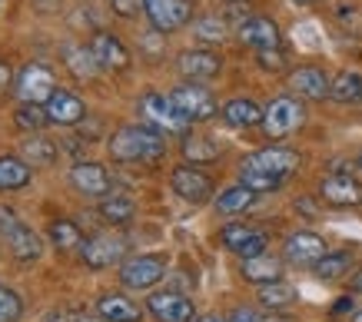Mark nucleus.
Segmentation results:
<instances>
[{
  "instance_id": "1",
  "label": "nucleus",
  "mask_w": 362,
  "mask_h": 322,
  "mask_svg": "<svg viewBox=\"0 0 362 322\" xmlns=\"http://www.w3.org/2000/svg\"><path fill=\"white\" fill-rule=\"evenodd\" d=\"M163 133L146 123H127L110 136V156L120 163H156V160H163Z\"/></svg>"
},
{
  "instance_id": "2",
  "label": "nucleus",
  "mask_w": 362,
  "mask_h": 322,
  "mask_svg": "<svg viewBox=\"0 0 362 322\" xmlns=\"http://www.w3.org/2000/svg\"><path fill=\"white\" fill-rule=\"evenodd\" d=\"M140 113L146 126H153L160 133H187L189 130V120L183 113L176 110V103L170 100V93H146L140 100Z\"/></svg>"
},
{
  "instance_id": "3",
  "label": "nucleus",
  "mask_w": 362,
  "mask_h": 322,
  "mask_svg": "<svg viewBox=\"0 0 362 322\" xmlns=\"http://www.w3.org/2000/svg\"><path fill=\"white\" fill-rule=\"evenodd\" d=\"M303 120H306V107L296 97H276L263 110V130L273 140H283V136L296 133L299 126H303Z\"/></svg>"
},
{
  "instance_id": "4",
  "label": "nucleus",
  "mask_w": 362,
  "mask_h": 322,
  "mask_svg": "<svg viewBox=\"0 0 362 322\" xmlns=\"http://www.w3.org/2000/svg\"><path fill=\"white\" fill-rule=\"evenodd\" d=\"M240 167H250V169H256V173H266V177L286 183V179L299 169V153L289 150V146H266V150L250 153Z\"/></svg>"
},
{
  "instance_id": "5",
  "label": "nucleus",
  "mask_w": 362,
  "mask_h": 322,
  "mask_svg": "<svg viewBox=\"0 0 362 322\" xmlns=\"http://www.w3.org/2000/svg\"><path fill=\"white\" fill-rule=\"evenodd\" d=\"M170 100L176 103V110L183 113L189 123H199V120H213L216 117V97L209 93L203 83H180V87L170 93Z\"/></svg>"
},
{
  "instance_id": "6",
  "label": "nucleus",
  "mask_w": 362,
  "mask_h": 322,
  "mask_svg": "<svg viewBox=\"0 0 362 322\" xmlns=\"http://www.w3.org/2000/svg\"><path fill=\"white\" fill-rule=\"evenodd\" d=\"M57 77L54 70L44 64H27L17 77V97L21 103H33V107H47V100L57 93Z\"/></svg>"
},
{
  "instance_id": "7",
  "label": "nucleus",
  "mask_w": 362,
  "mask_h": 322,
  "mask_svg": "<svg viewBox=\"0 0 362 322\" xmlns=\"http://www.w3.org/2000/svg\"><path fill=\"white\" fill-rule=\"evenodd\" d=\"M80 256L90 269H110L117 263H127V239L117 233H100V236H90L83 239L80 246Z\"/></svg>"
},
{
  "instance_id": "8",
  "label": "nucleus",
  "mask_w": 362,
  "mask_h": 322,
  "mask_svg": "<svg viewBox=\"0 0 362 322\" xmlns=\"http://www.w3.org/2000/svg\"><path fill=\"white\" fill-rule=\"evenodd\" d=\"M143 13L156 34H173L189 23L193 7H189V0H143Z\"/></svg>"
},
{
  "instance_id": "9",
  "label": "nucleus",
  "mask_w": 362,
  "mask_h": 322,
  "mask_svg": "<svg viewBox=\"0 0 362 322\" xmlns=\"http://www.w3.org/2000/svg\"><path fill=\"white\" fill-rule=\"evenodd\" d=\"M166 276V263L163 256H130L127 263L120 266V282L127 289H153L156 282H163Z\"/></svg>"
},
{
  "instance_id": "10",
  "label": "nucleus",
  "mask_w": 362,
  "mask_h": 322,
  "mask_svg": "<svg viewBox=\"0 0 362 322\" xmlns=\"http://www.w3.org/2000/svg\"><path fill=\"white\" fill-rule=\"evenodd\" d=\"M220 243L230 249L233 256H240V259H256V256L266 253V239L263 229H256V226H246V222H226L220 233Z\"/></svg>"
},
{
  "instance_id": "11",
  "label": "nucleus",
  "mask_w": 362,
  "mask_h": 322,
  "mask_svg": "<svg viewBox=\"0 0 362 322\" xmlns=\"http://www.w3.org/2000/svg\"><path fill=\"white\" fill-rule=\"evenodd\" d=\"M0 229H4V243H7V249H11L13 259H21V263L40 259L44 243H40V236L33 233L27 222L13 220V216H4V220H0Z\"/></svg>"
},
{
  "instance_id": "12",
  "label": "nucleus",
  "mask_w": 362,
  "mask_h": 322,
  "mask_svg": "<svg viewBox=\"0 0 362 322\" xmlns=\"http://www.w3.org/2000/svg\"><path fill=\"white\" fill-rule=\"evenodd\" d=\"M146 309L156 322H193L197 319V309H193V299L183 296V292H173V289H163V292H150L146 296Z\"/></svg>"
},
{
  "instance_id": "13",
  "label": "nucleus",
  "mask_w": 362,
  "mask_h": 322,
  "mask_svg": "<svg viewBox=\"0 0 362 322\" xmlns=\"http://www.w3.org/2000/svg\"><path fill=\"white\" fill-rule=\"evenodd\" d=\"M329 253V246H326V239L319 233H309V229H299V233H293L289 239H286L283 246V256L286 263H293V266H316L322 256Z\"/></svg>"
},
{
  "instance_id": "14",
  "label": "nucleus",
  "mask_w": 362,
  "mask_h": 322,
  "mask_svg": "<svg viewBox=\"0 0 362 322\" xmlns=\"http://www.w3.org/2000/svg\"><path fill=\"white\" fill-rule=\"evenodd\" d=\"M170 186H173L180 200L193 203V206H199V203H206L213 196V179L206 173H199L197 167H176L170 173Z\"/></svg>"
},
{
  "instance_id": "15",
  "label": "nucleus",
  "mask_w": 362,
  "mask_h": 322,
  "mask_svg": "<svg viewBox=\"0 0 362 322\" xmlns=\"http://www.w3.org/2000/svg\"><path fill=\"white\" fill-rule=\"evenodd\" d=\"M240 40L246 47H252L256 54H263V50H279V44H283V34H279V27H276V20H269V17H246V20L240 23Z\"/></svg>"
},
{
  "instance_id": "16",
  "label": "nucleus",
  "mask_w": 362,
  "mask_h": 322,
  "mask_svg": "<svg viewBox=\"0 0 362 322\" xmlns=\"http://www.w3.org/2000/svg\"><path fill=\"white\" fill-rule=\"evenodd\" d=\"M319 196L329 203V206H339V210H346V206H359L362 203V183L356 177H349V173H332V177H326L322 183H319Z\"/></svg>"
},
{
  "instance_id": "17",
  "label": "nucleus",
  "mask_w": 362,
  "mask_h": 322,
  "mask_svg": "<svg viewBox=\"0 0 362 322\" xmlns=\"http://www.w3.org/2000/svg\"><path fill=\"white\" fill-rule=\"evenodd\" d=\"M70 186L77 189V193H83V196H110V173L100 167V163H90V160H83V163H77V167L70 169Z\"/></svg>"
},
{
  "instance_id": "18",
  "label": "nucleus",
  "mask_w": 362,
  "mask_h": 322,
  "mask_svg": "<svg viewBox=\"0 0 362 322\" xmlns=\"http://www.w3.org/2000/svg\"><path fill=\"white\" fill-rule=\"evenodd\" d=\"M332 80L326 77V70L319 67H296L289 73V90L303 97V100H326L329 97Z\"/></svg>"
},
{
  "instance_id": "19",
  "label": "nucleus",
  "mask_w": 362,
  "mask_h": 322,
  "mask_svg": "<svg viewBox=\"0 0 362 322\" xmlns=\"http://www.w3.org/2000/svg\"><path fill=\"white\" fill-rule=\"evenodd\" d=\"M176 67H180V73L187 80L199 83V80L216 77L223 70V60H220V54H213V50H183L180 60H176Z\"/></svg>"
},
{
  "instance_id": "20",
  "label": "nucleus",
  "mask_w": 362,
  "mask_h": 322,
  "mask_svg": "<svg viewBox=\"0 0 362 322\" xmlns=\"http://www.w3.org/2000/svg\"><path fill=\"white\" fill-rule=\"evenodd\" d=\"M90 54H93L100 70H127L130 67V50H127L113 34H93Z\"/></svg>"
},
{
  "instance_id": "21",
  "label": "nucleus",
  "mask_w": 362,
  "mask_h": 322,
  "mask_svg": "<svg viewBox=\"0 0 362 322\" xmlns=\"http://www.w3.org/2000/svg\"><path fill=\"white\" fill-rule=\"evenodd\" d=\"M44 110H47V120L57 123V126H74V123H80L87 117L83 100H80L77 93H70V90H57L54 97L47 100Z\"/></svg>"
},
{
  "instance_id": "22",
  "label": "nucleus",
  "mask_w": 362,
  "mask_h": 322,
  "mask_svg": "<svg viewBox=\"0 0 362 322\" xmlns=\"http://www.w3.org/2000/svg\"><path fill=\"white\" fill-rule=\"evenodd\" d=\"M97 316L103 322H140V306L127 299L123 292H103L97 299Z\"/></svg>"
},
{
  "instance_id": "23",
  "label": "nucleus",
  "mask_w": 362,
  "mask_h": 322,
  "mask_svg": "<svg viewBox=\"0 0 362 322\" xmlns=\"http://www.w3.org/2000/svg\"><path fill=\"white\" fill-rule=\"evenodd\" d=\"M240 276L246 279V282H252V286H269V282H279V279H283V263L269 253L256 256V259H243Z\"/></svg>"
},
{
  "instance_id": "24",
  "label": "nucleus",
  "mask_w": 362,
  "mask_h": 322,
  "mask_svg": "<svg viewBox=\"0 0 362 322\" xmlns=\"http://www.w3.org/2000/svg\"><path fill=\"white\" fill-rule=\"evenodd\" d=\"M223 120L236 126V130H250V126H259L263 123V107L250 97H236V100L223 103Z\"/></svg>"
},
{
  "instance_id": "25",
  "label": "nucleus",
  "mask_w": 362,
  "mask_h": 322,
  "mask_svg": "<svg viewBox=\"0 0 362 322\" xmlns=\"http://www.w3.org/2000/svg\"><path fill=\"white\" fill-rule=\"evenodd\" d=\"M33 167L23 160V156L4 153L0 156V193H11V189H23L30 183Z\"/></svg>"
},
{
  "instance_id": "26",
  "label": "nucleus",
  "mask_w": 362,
  "mask_h": 322,
  "mask_svg": "<svg viewBox=\"0 0 362 322\" xmlns=\"http://www.w3.org/2000/svg\"><path fill=\"white\" fill-rule=\"evenodd\" d=\"M329 97L336 103H362V73H356V70L336 73L329 87Z\"/></svg>"
},
{
  "instance_id": "27",
  "label": "nucleus",
  "mask_w": 362,
  "mask_h": 322,
  "mask_svg": "<svg viewBox=\"0 0 362 322\" xmlns=\"http://www.w3.org/2000/svg\"><path fill=\"white\" fill-rule=\"evenodd\" d=\"M256 203V193L252 189H246L243 183H236V186L223 189L220 196H216V210L223 213V216H240V213H246Z\"/></svg>"
},
{
  "instance_id": "28",
  "label": "nucleus",
  "mask_w": 362,
  "mask_h": 322,
  "mask_svg": "<svg viewBox=\"0 0 362 322\" xmlns=\"http://www.w3.org/2000/svg\"><path fill=\"white\" fill-rule=\"evenodd\" d=\"M100 216L110 222V226H123V222H130L136 216V203L130 196H103L100 200Z\"/></svg>"
},
{
  "instance_id": "29",
  "label": "nucleus",
  "mask_w": 362,
  "mask_h": 322,
  "mask_svg": "<svg viewBox=\"0 0 362 322\" xmlns=\"http://www.w3.org/2000/svg\"><path fill=\"white\" fill-rule=\"evenodd\" d=\"M47 236H50V243L57 249H80L83 246V233H80V226L74 220H54Z\"/></svg>"
},
{
  "instance_id": "30",
  "label": "nucleus",
  "mask_w": 362,
  "mask_h": 322,
  "mask_svg": "<svg viewBox=\"0 0 362 322\" xmlns=\"http://www.w3.org/2000/svg\"><path fill=\"white\" fill-rule=\"evenodd\" d=\"M183 156L189 160V167L193 163H213L216 156H220V146L213 143V140H206V136H193V133H187L183 136Z\"/></svg>"
},
{
  "instance_id": "31",
  "label": "nucleus",
  "mask_w": 362,
  "mask_h": 322,
  "mask_svg": "<svg viewBox=\"0 0 362 322\" xmlns=\"http://www.w3.org/2000/svg\"><path fill=\"white\" fill-rule=\"evenodd\" d=\"M259 306H266V309H286V306H293L296 302V289L289 286V282H269V286H259Z\"/></svg>"
},
{
  "instance_id": "32",
  "label": "nucleus",
  "mask_w": 362,
  "mask_h": 322,
  "mask_svg": "<svg viewBox=\"0 0 362 322\" xmlns=\"http://www.w3.org/2000/svg\"><path fill=\"white\" fill-rule=\"evenodd\" d=\"M352 269V253H326L322 259H319L316 266H313V273H316L319 279H326V282H332V279H339V276H346Z\"/></svg>"
},
{
  "instance_id": "33",
  "label": "nucleus",
  "mask_w": 362,
  "mask_h": 322,
  "mask_svg": "<svg viewBox=\"0 0 362 322\" xmlns=\"http://www.w3.org/2000/svg\"><path fill=\"white\" fill-rule=\"evenodd\" d=\"M23 160L30 163V167H50L57 160V146L50 143V140H44V136H27L23 140Z\"/></svg>"
},
{
  "instance_id": "34",
  "label": "nucleus",
  "mask_w": 362,
  "mask_h": 322,
  "mask_svg": "<svg viewBox=\"0 0 362 322\" xmlns=\"http://www.w3.org/2000/svg\"><path fill=\"white\" fill-rule=\"evenodd\" d=\"M23 316V299L11 286L0 282V322H17Z\"/></svg>"
},
{
  "instance_id": "35",
  "label": "nucleus",
  "mask_w": 362,
  "mask_h": 322,
  "mask_svg": "<svg viewBox=\"0 0 362 322\" xmlns=\"http://www.w3.org/2000/svg\"><path fill=\"white\" fill-rule=\"evenodd\" d=\"M17 123H21L23 130H40V126H47V110L44 107H33V103H21V110H17Z\"/></svg>"
},
{
  "instance_id": "36",
  "label": "nucleus",
  "mask_w": 362,
  "mask_h": 322,
  "mask_svg": "<svg viewBox=\"0 0 362 322\" xmlns=\"http://www.w3.org/2000/svg\"><path fill=\"white\" fill-rule=\"evenodd\" d=\"M70 67L77 70V73H83V77H90V73H97V60H93V54L87 50H70Z\"/></svg>"
},
{
  "instance_id": "37",
  "label": "nucleus",
  "mask_w": 362,
  "mask_h": 322,
  "mask_svg": "<svg viewBox=\"0 0 362 322\" xmlns=\"http://www.w3.org/2000/svg\"><path fill=\"white\" fill-rule=\"evenodd\" d=\"M197 34L203 37V40H223V37H226V27H223V20L206 17V20H197Z\"/></svg>"
},
{
  "instance_id": "38",
  "label": "nucleus",
  "mask_w": 362,
  "mask_h": 322,
  "mask_svg": "<svg viewBox=\"0 0 362 322\" xmlns=\"http://www.w3.org/2000/svg\"><path fill=\"white\" fill-rule=\"evenodd\" d=\"M226 322H266V319H263V312L250 309V306H240V309H233V316Z\"/></svg>"
},
{
  "instance_id": "39",
  "label": "nucleus",
  "mask_w": 362,
  "mask_h": 322,
  "mask_svg": "<svg viewBox=\"0 0 362 322\" xmlns=\"http://www.w3.org/2000/svg\"><path fill=\"white\" fill-rule=\"evenodd\" d=\"M256 56H259V67H266V70L283 67V54L279 50H263V54H256Z\"/></svg>"
},
{
  "instance_id": "40",
  "label": "nucleus",
  "mask_w": 362,
  "mask_h": 322,
  "mask_svg": "<svg viewBox=\"0 0 362 322\" xmlns=\"http://www.w3.org/2000/svg\"><path fill=\"white\" fill-rule=\"evenodd\" d=\"M113 11L120 17H133L136 11H143V0H113Z\"/></svg>"
},
{
  "instance_id": "41",
  "label": "nucleus",
  "mask_w": 362,
  "mask_h": 322,
  "mask_svg": "<svg viewBox=\"0 0 362 322\" xmlns=\"http://www.w3.org/2000/svg\"><path fill=\"white\" fill-rule=\"evenodd\" d=\"M44 322H77V319H70V316H66L64 309H57V312H50V316H47Z\"/></svg>"
},
{
  "instance_id": "42",
  "label": "nucleus",
  "mask_w": 362,
  "mask_h": 322,
  "mask_svg": "<svg viewBox=\"0 0 362 322\" xmlns=\"http://www.w3.org/2000/svg\"><path fill=\"white\" fill-rule=\"evenodd\" d=\"M352 292H356V296H362V273H356V276H352Z\"/></svg>"
},
{
  "instance_id": "43",
  "label": "nucleus",
  "mask_w": 362,
  "mask_h": 322,
  "mask_svg": "<svg viewBox=\"0 0 362 322\" xmlns=\"http://www.w3.org/2000/svg\"><path fill=\"white\" fill-rule=\"evenodd\" d=\"M346 309H352V299H349V296H342V299L336 302V312H346Z\"/></svg>"
},
{
  "instance_id": "44",
  "label": "nucleus",
  "mask_w": 362,
  "mask_h": 322,
  "mask_svg": "<svg viewBox=\"0 0 362 322\" xmlns=\"http://www.w3.org/2000/svg\"><path fill=\"white\" fill-rule=\"evenodd\" d=\"M193 322H226V319H220V316H199V319H193Z\"/></svg>"
},
{
  "instance_id": "45",
  "label": "nucleus",
  "mask_w": 362,
  "mask_h": 322,
  "mask_svg": "<svg viewBox=\"0 0 362 322\" xmlns=\"http://www.w3.org/2000/svg\"><path fill=\"white\" fill-rule=\"evenodd\" d=\"M77 322H103V319H93V316H83V319H77Z\"/></svg>"
},
{
  "instance_id": "46",
  "label": "nucleus",
  "mask_w": 362,
  "mask_h": 322,
  "mask_svg": "<svg viewBox=\"0 0 362 322\" xmlns=\"http://www.w3.org/2000/svg\"><path fill=\"white\" fill-rule=\"evenodd\" d=\"M352 322H362V309H359V312H356V316H352Z\"/></svg>"
},
{
  "instance_id": "47",
  "label": "nucleus",
  "mask_w": 362,
  "mask_h": 322,
  "mask_svg": "<svg viewBox=\"0 0 362 322\" xmlns=\"http://www.w3.org/2000/svg\"><path fill=\"white\" fill-rule=\"evenodd\" d=\"M293 4H313V0H293Z\"/></svg>"
},
{
  "instance_id": "48",
  "label": "nucleus",
  "mask_w": 362,
  "mask_h": 322,
  "mask_svg": "<svg viewBox=\"0 0 362 322\" xmlns=\"http://www.w3.org/2000/svg\"><path fill=\"white\" fill-rule=\"evenodd\" d=\"M356 163H359V169H362V153H359V160H356Z\"/></svg>"
}]
</instances>
